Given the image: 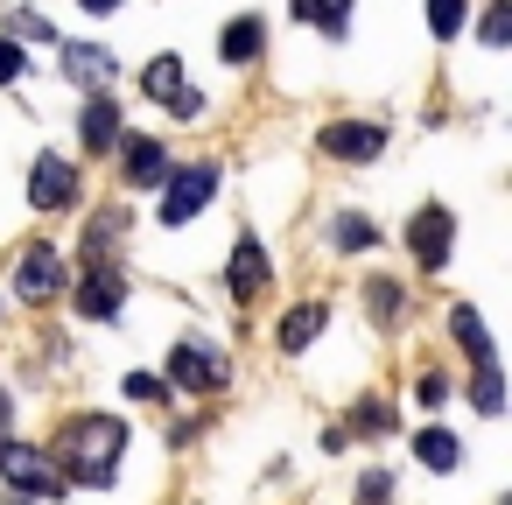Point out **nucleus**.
I'll list each match as a JSON object with an SVG mask.
<instances>
[{"label": "nucleus", "mask_w": 512, "mask_h": 505, "mask_svg": "<svg viewBox=\"0 0 512 505\" xmlns=\"http://www.w3.org/2000/svg\"><path fill=\"white\" fill-rule=\"evenodd\" d=\"M57 470L64 484H85V491H106L120 477V456H127V421L120 414H71L57 428Z\"/></svg>", "instance_id": "f257e3e1"}, {"label": "nucleus", "mask_w": 512, "mask_h": 505, "mask_svg": "<svg viewBox=\"0 0 512 505\" xmlns=\"http://www.w3.org/2000/svg\"><path fill=\"white\" fill-rule=\"evenodd\" d=\"M0 477H8L15 491H29V498H57L64 491L57 456L50 449H29V442H8V435H0Z\"/></svg>", "instance_id": "f03ea898"}, {"label": "nucleus", "mask_w": 512, "mask_h": 505, "mask_svg": "<svg viewBox=\"0 0 512 505\" xmlns=\"http://www.w3.org/2000/svg\"><path fill=\"white\" fill-rule=\"evenodd\" d=\"M211 197H218V162H190V169L162 176V225H190Z\"/></svg>", "instance_id": "7ed1b4c3"}, {"label": "nucleus", "mask_w": 512, "mask_h": 505, "mask_svg": "<svg viewBox=\"0 0 512 505\" xmlns=\"http://www.w3.org/2000/svg\"><path fill=\"white\" fill-rule=\"evenodd\" d=\"M169 379H176L183 393H218V386L232 379V365H225L211 344H176V351H169Z\"/></svg>", "instance_id": "20e7f679"}, {"label": "nucleus", "mask_w": 512, "mask_h": 505, "mask_svg": "<svg viewBox=\"0 0 512 505\" xmlns=\"http://www.w3.org/2000/svg\"><path fill=\"white\" fill-rule=\"evenodd\" d=\"M15 288H22V302H50L64 288V253L57 246H29L15 260Z\"/></svg>", "instance_id": "39448f33"}, {"label": "nucleus", "mask_w": 512, "mask_h": 505, "mask_svg": "<svg viewBox=\"0 0 512 505\" xmlns=\"http://www.w3.org/2000/svg\"><path fill=\"white\" fill-rule=\"evenodd\" d=\"M71 197H78V169H71L64 155H43L36 176H29V204H36V211H64Z\"/></svg>", "instance_id": "423d86ee"}, {"label": "nucleus", "mask_w": 512, "mask_h": 505, "mask_svg": "<svg viewBox=\"0 0 512 505\" xmlns=\"http://www.w3.org/2000/svg\"><path fill=\"white\" fill-rule=\"evenodd\" d=\"M379 148H386V127H365V120L323 127V155H337V162H372Z\"/></svg>", "instance_id": "0eeeda50"}, {"label": "nucleus", "mask_w": 512, "mask_h": 505, "mask_svg": "<svg viewBox=\"0 0 512 505\" xmlns=\"http://www.w3.org/2000/svg\"><path fill=\"white\" fill-rule=\"evenodd\" d=\"M113 148H120V169H127V183L155 190V183L169 176V155H162V141H148V134H120Z\"/></svg>", "instance_id": "6e6552de"}, {"label": "nucleus", "mask_w": 512, "mask_h": 505, "mask_svg": "<svg viewBox=\"0 0 512 505\" xmlns=\"http://www.w3.org/2000/svg\"><path fill=\"white\" fill-rule=\"evenodd\" d=\"M449 239H456V225H449V211H435V204H428V211L407 225V246H414V260H421L428 274L449 260Z\"/></svg>", "instance_id": "1a4fd4ad"}, {"label": "nucleus", "mask_w": 512, "mask_h": 505, "mask_svg": "<svg viewBox=\"0 0 512 505\" xmlns=\"http://www.w3.org/2000/svg\"><path fill=\"white\" fill-rule=\"evenodd\" d=\"M225 288H232L239 302H253V295L267 288V253H260V239H253V232H239V246H232V267H225Z\"/></svg>", "instance_id": "9d476101"}, {"label": "nucleus", "mask_w": 512, "mask_h": 505, "mask_svg": "<svg viewBox=\"0 0 512 505\" xmlns=\"http://www.w3.org/2000/svg\"><path fill=\"white\" fill-rule=\"evenodd\" d=\"M218 50H225V64H260V50H267V22H260V15H239V22H225Z\"/></svg>", "instance_id": "9b49d317"}, {"label": "nucleus", "mask_w": 512, "mask_h": 505, "mask_svg": "<svg viewBox=\"0 0 512 505\" xmlns=\"http://www.w3.org/2000/svg\"><path fill=\"white\" fill-rule=\"evenodd\" d=\"M78 316H92V323L120 316V274H113V267H92V274H85V288H78Z\"/></svg>", "instance_id": "f8f14e48"}, {"label": "nucleus", "mask_w": 512, "mask_h": 505, "mask_svg": "<svg viewBox=\"0 0 512 505\" xmlns=\"http://www.w3.org/2000/svg\"><path fill=\"white\" fill-rule=\"evenodd\" d=\"M323 323H330V309H323V302H295V309L281 316V330H274V344H281V351H309Z\"/></svg>", "instance_id": "ddd939ff"}, {"label": "nucleus", "mask_w": 512, "mask_h": 505, "mask_svg": "<svg viewBox=\"0 0 512 505\" xmlns=\"http://www.w3.org/2000/svg\"><path fill=\"white\" fill-rule=\"evenodd\" d=\"M113 71H120V64H113L99 43H64V78H71V85H106Z\"/></svg>", "instance_id": "4468645a"}, {"label": "nucleus", "mask_w": 512, "mask_h": 505, "mask_svg": "<svg viewBox=\"0 0 512 505\" xmlns=\"http://www.w3.org/2000/svg\"><path fill=\"white\" fill-rule=\"evenodd\" d=\"M113 141H120V106H113V99H92V106H85V148L106 155Z\"/></svg>", "instance_id": "2eb2a0df"}, {"label": "nucleus", "mask_w": 512, "mask_h": 505, "mask_svg": "<svg viewBox=\"0 0 512 505\" xmlns=\"http://www.w3.org/2000/svg\"><path fill=\"white\" fill-rule=\"evenodd\" d=\"M414 456H421L428 470H456V463H463V442L442 435V428H421V435H414Z\"/></svg>", "instance_id": "dca6fc26"}, {"label": "nucleus", "mask_w": 512, "mask_h": 505, "mask_svg": "<svg viewBox=\"0 0 512 505\" xmlns=\"http://www.w3.org/2000/svg\"><path fill=\"white\" fill-rule=\"evenodd\" d=\"M295 15L316 22L323 36H344V29H351V0H295Z\"/></svg>", "instance_id": "f3484780"}, {"label": "nucleus", "mask_w": 512, "mask_h": 505, "mask_svg": "<svg viewBox=\"0 0 512 505\" xmlns=\"http://www.w3.org/2000/svg\"><path fill=\"white\" fill-rule=\"evenodd\" d=\"M449 330H456V344L470 351V365H491V337H484L477 309H456V316H449Z\"/></svg>", "instance_id": "a211bd4d"}, {"label": "nucleus", "mask_w": 512, "mask_h": 505, "mask_svg": "<svg viewBox=\"0 0 512 505\" xmlns=\"http://www.w3.org/2000/svg\"><path fill=\"white\" fill-rule=\"evenodd\" d=\"M141 85H148V99H162V106H169V99L183 92V64H176V57H155Z\"/></svg>", "instance_id": "6ab92c4d"}, {"label": "nucleus", "mask_w": 512, "mask_h": 505, "mask_svg": "<svg viewBox=\"0 0 512 505\" xmlns=\"http://www.w3.org/2000/svg\"><path fill=\"white\" fill-rule=\"evenodd\" d=\"M365 309H372V323L386 330V323L407 309V302H400V281H372V288H365Z\"/></svg>", "instance_id": "aec40b11"}, {"label": "nucleus", "mask_w": 512, "mask_h": 505, "mask_svg": "<svg viewBox=\"0 0 512 505\" xmlns=\"http://www.w3.org/2000/svg\"><path fill=\"white\" fill-rule=\"evenodd\" d=\"M463 15H470V0H428V29H435L442 43L463 29Z\"/></svg>", "instance_id": "412c9836"}, {"label": "nucleus", "mask_w": 512, "mask_h": 505, "mask_svg": "<svg viewBox=\"0 0 512 505\" xmlns=\"http://www.w3.org/2000/svg\"><path fill=\"white\" fill-rule=\"evenodd\" d=\"M470 400H477V414H498V407H505V393H498V365H477Z\"/></svg>", "instance_id": "4be33fe9"}, {"label": "nucleus", "mask_w": 512, "mask_h": 505, "mask_svg": "<svg viewBox=\"0 0 512 505\" xmlns=\"http://www.w3.org/2000/svg\"><path fill=\"white\" fill-rule=\"evenodd\" d=\"M372 239H379V232H372L365 218H337V246H344V253H358V246H372Z\"/></svg>", "instance_id": "5701e85b"}, {"label": "nucleus", "mask_w": 512, "mask_h": 505, "mask_svg": "<svg viewBox=\"0 0 512 505\" xmlns=\"http://www.w3.org/2000/svg\"><path fill=\"white\" fill-rule=\"evenodd\" d=\"M386 498H393V477L386 470H365L358 477V505H386Z\"/></svg>", "instance_id": "b1692460"}, {"label": "nucleus", "mask_w": 512, "mask_h": 505, "mask_svg": "<svg viewBox=\"0 0 512 505\" xmlns=\"http://www.w3.org/2000/svg\"><path fill=\"white\" fill-rule=\"evenodd\" d=\"M22 64H29V57H22V43H15V36H0V85H15V78H22Z\"/></svg>", "instance_id": "393cba45"}, {"label": "nucleus", "mask_w": 512, "mask_h": 505, "mask_svg": "<svg viewBox=\"0 0 512 505\" xmlns=\"http://www.w3.org/2000/svg\"><path fill=\"white\" fill-rule=\"evenodd\" d=\"M127 393H134V400H162V379H155V372H127Z\"/></svg>", "instance_id": "a878e982"}, {"label": "nucleus", "mask_w": 512, "mask_h": 505, "mask_svg": "<svg viewBox=\"0 0 512 505\" xmlns=\"http://www.w3.org/2000/svg\"><path fill=\"white\" fill-rule=\"evenodd\" d=\"M414 400H421V407H442V400H449V379H435V372H428V379L414 386Z\"/></svg>", "instance_id": "bb28decb"}, {"label": "nucleus", "mask_w": 512, "mask_h": 505, "mask_svg": "<svg viewBox=\"0 0 512 505\" xmlns=\"http://www.w3.org/2000/svg\"><path fill=\"white\" fill-rule=\"evenodd\" d=\"M505 36H512V15H505V8H491V22H484V43H491V50H498V43H505Z\"/></svg>", "instance_id": "cd10ccee"}, {"label": "nucleus", "mask_w": 512, "mask_h": 505, "mask_svg": "<svg viewBox=\"0 0 512 505\" xmlns=\"http://www.w3.org/2000/svg\"><path fill=\"white\" fill-rule=\"evenodd\" d=\"M78 8H85V15H113V8H120V0H78Z\"/></svg>", "instance_id": "c85d7f7f"}, {"label": "nucleus", "mask_w": 512, "mask_h": 505, "mask_svg": "<svg viewBox=\"0 0 512 505\" xmlns=\"http://www.w3.org/2000/svg\"><path fill=\"white\" fill-rule=\"evenodd\" d=\"M0 435H8V393H0Z\"/></svg>", "instance_id": "c756f323"}]
</instances>
